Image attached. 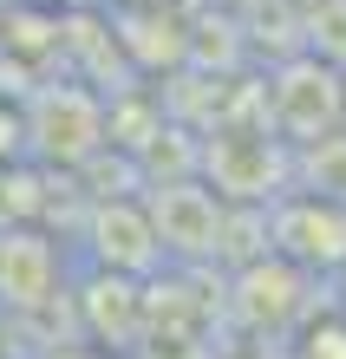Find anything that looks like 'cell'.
Returning a JSON list of instances; mask_svg holds the SVG:
<instances>
[{
	"instance_id": "obj_2",
	"label": "cell",
	"mask_w": 346,
	"mask_h": 359,
	"mask_svg": "<svg viewBox=\"0 0 346 359\" xmlns=\"http://www.w3.org/2000/svg\"><path fill=\"white\" fill-rule=\"evenodd\" d=\"M53 287V248L39 236H0V301H39Z\"/></svg>"
},
{
	"instance_id": "obj_3",
	"label": "cell",
	"mask_w": 346,
	"mask_h": 359,
	"mask_svg": "<svg viewBox=\"0 0 346 359\" xmlns=\"http://www.w3.org/2000/svg\"><path fill=\"white\" fill-rule=\"evenodd\" d=\"M215 229H222V216H215V203L203 196V189H164V203H157V236L164 242H177V248H209L215 242Z\"/></svg>"
},
{
	"instance_id": "obj_1",
	"label": "cell",
	"mask_w": 346,
	"mask_h": 359,
	"mask_svg": "<svg viewBox=\"0 0 346 359\" xmlns=\"http://www.w3.org/2000/svg\"><path fill=\"white\" fill-rule=\"evenodd\" d=\"M98 255L112 262V268H150L157 262V248H164V236H157V222L144 216L138 203H112V209H98Z\"/></svg>"
}]
</instances>
